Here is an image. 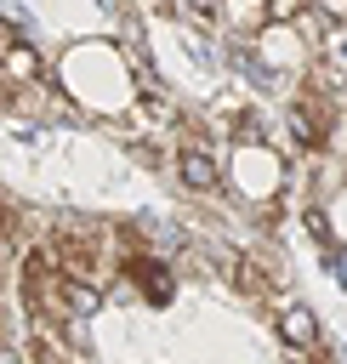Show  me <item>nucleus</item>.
<instances>
[{"instance_id":"39448f33","label":"nucleus","mask_w":347,"mask_h":364,"mask_svg":"<svg viewBox=\"0 0 347 364\" xmlns=\"http://www.w3.org/2000/svg\"><path fill=\"white\" fill-rule=\"evenodd\" d=\"M273 330H279V341H284L296 358H313V353H319V318H313L301 301H279V307H273Z\"/></svg>"},{"instance_id":"423d86ee","label":"nucleus","mask_w":347,"mask_h":364,"mask_svg":"<svg viewBox=\"0 0 347 364\" xmlns=\"http://www.w3.org/2000/svg\"><path fill=\"white\" fill-rule=\"evenodd\" d=\"M313 11H319L330 28H347V0H313Z\"/></svg>"},{"instance_id":"f03ea898","label":"nucleus","mask_w":347,"mask_h":364,"mask_svg":"<svg viewBox=\"0 0 347 364\" xmlns=\"http://www.w3.org/2000/svg\"><path fill=\"white\" fill-rule=\"evenodd\" d=\"M222 182H228L250 210L273 216L279 199H284V182H290V159H284L279 142H233L228 159H222Z\"/></svg>"},{"instance_id":"f257e3e1","label":"nucleus","mask_w":347,"mask_h":364,"mask_svg":"<svg viewBox=\"0 0 347 364\" xmlns=\"http://www.w3.org/2000/svg\"><path fill=\"white\" fill-rule=\"evenodd\" d=\"M63 91H68V102H80L91 114H131L142 97L131 80V63L108 40H80L63 51Z\"/></svg>"},{"instance_id":"20e7f679","label":"nucleus","mask_w":347,"mask_h":364,"mask_svg":"<svg viewBox=\"0 0 347 364\" xmlns=\"http://www.w3.org/2000/svg\"><path fill=\"white\" fill-rule=\"evenodd\" d=\"M171 171H176L182 193H193V199H216L222 193V159L210 154V136L205 142H176Z\"/></svg>"},{"instance_id":"7ed1b4c3","label":"nucleus","mask_w":347,"mask_h":364,"mask_svg":"<svg viewBox=\"0 0 347 364\" xmlns=\"http://www.w3.org/2000/svg\"><path fill=\"white\" fill-rule=\"evenodd\" d=\"M262 80H307V63H313V40L296 28V23H267L256 40H250V57H245Z\"/></svg>"},{"instance_id":"0eeeda50","label":"nucleus","mask_w":347,"mask_h":364,"mask_svg":"<svg viewBox=\"0 0 347 364\" xmlns=\"http://www.w3.org/2000/svg\"><path fill=\"white\" fill-rule=\"evenodd\" d=\"M330 222H336V239H341V245H347V193H341V199H336V205H330Z\"/></svg>"}]
</instances>
